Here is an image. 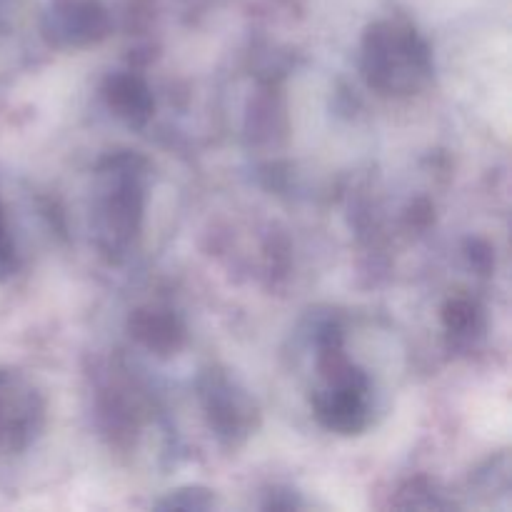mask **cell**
Masks as SVG:
<instances>
[{"instance_id": "6da1fadb", "label": "cell", "mask_w": 512, "mask_h": 512, "mask_svg": "<svg viewBox=\"0 0 512 512\" xmlns=\"http://www.w3.org/2000/svg\"><path fill=\"white\" fill-rule=\"evenodd\" d=\"M363 70L373 88L408 95L428 80L430 55L410 25L383 20L365 35Z\"/></svg>"}, {"instance_id": "7a4b0ae2", "label": "cell", "mask_w": 512, "mask_h": 512, "mask_svg": "<svg viewBox=\"0 0 512 512\" xmlns=\"http://www.w3.org/2000/svg\"><path fill=\"white\" fill-rule=\"evenodd\" d=\"M320 373L325 388L313 398L318 420L333 433H360L368 425V378L343 353L338 328L325 330L320 343Z\"/></svg>"}, {"instance_id": "3957f363", "label": "cell", "mask_w": 512, "mask_h": 512, "mask_svg": "<svg viewBox=\"0 0 512 512\" xmlns=\"http://www.w3.org/2000/svg\"><path fill=\"white\" fill-rule=\"evenodd\" d=\"M95 228L105 253H123L143 223V163L135 155H115L100 170Z\"/></svg>"}, {"instance_id": "277c9868", "label": "cell", "mask_w": 512, "mask_h": 512, "mask_svg": "<svg viewBox=\"0 0 512 512\" xmlns=\"http://www.w3.org/2000/svg\"><path fill=\"white\" fill-rule=\"evenodd\" d=\"M43 423V400L33 385L13 370H0V448L20 450Z\"/></svg>"}, {"instance_id": "5b68a950", "label": "cell", "mask_w": 512, "mask_h": 512, "mask_svg": "<svg viewBox=\"0 0 512 512\" xmlns=\"http://www.w3.org/2000/svg\"><path fill=\"white\" fill-rule=\"evenodd\" d=\"M205 410L210 415V423L225 438H238V435L245 438L253 430V403L220 375H210V388L205 390Z\"/></svg>"}, {"instance_id": "8992f818", "label": "cell", "mask_w": 512, "mask_h": 512, "mask_svg": "<svg viewBox=\"0 0 512 512\" xmlns=\"http://www.w3.org/2000/svg\"><path fill=\"white\" fill-rule=\"evenodd\" d=\"M108 30V15L98 0H63L55 5L53 33L68 45H85L103 38Z\"/></svg>"}, {"instance_id": "52a82bcc", "label": "cell", "mask_w": 512, "mask_h": 512, "mask_svg": "<svg viewBox=\"0 0 512 512\" xmlns=\"http://www.w3.org/2000/svg\"><path fill=\"white\" fill-rule=\"evenodd\" d=\"M105 95H108L110 108L118 110L120 118H125L128 123H143L153 110V95H150L148 85L135 75L125 73L110 78Z\"/></svg>"}, {"instance_id": "ba28073f", "label": "cell", "mask_w": 512, "mask_h": 512, "mask_svg": "<svg viewBox=\"0 0 512 512\" xmlns=\"http://www.w3.org/2000/svg\"><path fill=\"white\" fill-rule=\"evenodd\" d=\"M130 330L140 343L160 353L175 350L183 340V325L168 310H138L130 320Z\"/></svg>"}, {"instance_id": "9c48e42d", "label": "cell", "mask_w": 512, "mask_h": 512, "mask_svg": "<svg viewBox=\"0 0 512 512\" xmlns=\"http://www.w3.org/2000/svg\"><path fill=\"white\" fill-rule=\"evenodd\" d=\"M443 320H445V328H448V333L460 335V338H468V335L478 333L480 323H483L478 305L470 303V300H465V298L450 300L443 310Z\"/></svg>"}, {"instance_id": "30bf717a", "label": "cell", "mask_w": 512, "mask_h": 512, "mask_svg": "<svg viewBox=\"0 0 512 512\" xmlns=\"http://www.w3.org/2000/svg\"><path fill=\"white\" fill-rule=\"evenodd\" d=\"M160 508H185V510H205L213 508V495L208 490L200 488H185L178 490L175 495H170L165 503H160Z\"/></svg>"}, {"instance_id": "8fae6325", "label": "cell", "mask_w": 512, "mask_h": 512, "mask_svg": "<svg viewBox=\"0 0 512 512\" xmlns=\"http://www.w3.org/2000/svg\"><path fill=\"white\" fill-rule=\"evenodd\" d=\"M15 268H18V260H15V245L8 233V223H5L3 203H0V278H8Z\"/></svg>"}]
</instances>
